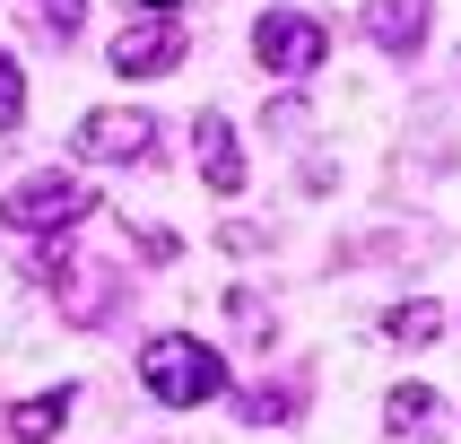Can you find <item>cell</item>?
Instances as JSON below:
<instances>
[{
  "mask_svg": "<svg viewBox=\"0 0 461 444\" xmlns=\"http://www.w3.org/2000/svg\"><path fill=\"white\" fill-rule=\"evenodd\" d=\"M140 384H149L166 410H201V401H218V392H227V358H218L209 340L166 331V340H149V349H140Z\"/></svg>",
  "mask_w": 461,
  "mask_h": 444,
  "instance_id": "6da1fadb",
  "label": "cell"
},
{
  "mask_svg": "<svg viewBox=\"0 0 461 444\" xmlns=\"http://www.w3.org/2000/svg\"><path fill=\"white\" fill-rule=\"evenodd\" d=\"M96 209V192L78 175H61V166H44V175H26L9 201H0V227L9 235H61V227H78Z\"/></svg>",
  "mask_w": 461,
  "mask_h": 444,
  "instance_id": "7a4b0ae2",
  "label": "cell"
},
{
  "mask_svg": "<svg viewBox=\"0 0 461 444\" xmlns=\"http://www.w3.org/2000/svg\"><path fill=\"white\" fill-rule=\"evenodd\" d=\"M253 52H261L270 78H313L322 61H331V35H322V18H305V9H261Z\"/></svg>",
  "mask_w": 461,
  "mask_h": 444,
  "instance_id": "3957f363",
  "label": "cell"
},
{
  "mask_svg": "<svg viewBox=\"0 0 461 444\" xmlns=\"http://www.w3.org/2000/svg\"><path fill=\"white\" fill-rule=\"evenodd\" d=\"M104 61H113L122 78H166V70L183 61V18H149V9H140V18H122V35H113V52H104Z\"/></svg>",
  "mask_w": 461,
  "mask_h": 444,
  "instance_id": "277c9868",
  "label": "cell"
},
{
  "mask_svg": "<svg viewBox=\"0 0 461 444\" xmlns=\"http://www.w3.org/2000/svg\"><path fill=\"white\" fill-rule=\"evenodd\" d=\"M70 149L87 157V166H122V157H149L157 149V122H149V113H122V104H96V113L70 131Z\"/></svg>",
  "mask_w": 461,
  "mask_h": 444,
  "instance_id": "5b68a950",
  "label": "cell"
},
{
  "mask_svg": "<svg viewBox=\"0 0 461 444\" xmlns=\"http://www.w3.org/2000/svg\"><path fill=\"white\" fill-rule=\"evenodd\" d=\"M192 157H201V175H209L218 201L244 192V149H235V122H227V113H201V122H192Z\"/></svg>",
  "mask_w": 461,
  "mask_h": 444,
  "instance_id": "8992f818",
  "label": "cell"
},
{
  "mask_svg": "<svg viewBox=\"0 0 461 444\" xmlns=\"http://www.w3.org/2000/svg\"><path fill=\"white\" fill-rule=\"evenodd\" d=\"M427 26H436V0H366V35L392 52V61H410L427 44Z\"/></svg>",
  "mask_w": 461,
  "mask_h": 444,
  "instance_id": "52a82bcc",
  "label": "cell"
},
{
  "mask_svg": "<svg viewBox=\"0 0 461 444\" xmlns=\"http://www.w3.org/2000/svg\"><path fill=\"white\" fill-rule=\"evenodd\" d=\"M52 287H61V313H70L78 331H87V322H104V305H113V270H104V261H70Z\"/></svg>",
  "mask_w": 461,
  "mask_h": 444,
  "instance_id": "ba28073f",
  "label": "cell"
},
{
  "mask_svg": "<svg viewBox=\"0 0 461 444\" xmlns=\"http://www.w3.org/2000/svg\"><path fill=\"white\" fill-rule=\"evenodd\" d=\"M78 410V392L70 384H52V392H26L18 410H9V436L18 444H44V436H61V418Z\"/></svg>",
  "mask_w": 461,
  "mask_h": 444,
  "instance_id": "9c48e42d",
  "label": "cell"
},
{
  "mask_svg": "<svg viewBox=\"0 0 461 444\" xmlns=\"http://www.w3.org/2000/svg\"><path fill=\"white\" fill-rule=\"evenodd\" d=\"M436 331H444V305H436V296H410V305L384 313V340H401V349H427Z\"/></svg>",
  "mask_w": 461,
  "mask_h": 444,
  "instance_id": "30bf717a",
  "label": "cell"
},
{
  "mask_svg": "<svg viewBox=\"0 0 461 444\" xmlns=\"http://www.w3.org/2000/svg\"><path fill=\"white\" fill-rule=\"evenodd\" d=\"M26 122V70H18V52L0 44V140Z\"/></svg>",
  "mask_w": 461,
  "mask_h": 444,
  "instance_id": "8fae6325",
  "label": "cell"
},
{
  "mask_svg": "<svg viewBox=\"0 0 461 444\" xmlns=\"http://www.w3.org/2000/svg\"><path fill=\"white\" fill-rule=\"evenodd\" d=\"M444 410V401H436V392H427V384H401V392H392V427H401V436H410V427H427V418H436Z\"/></svg>",
  "mask_w": 461,
  "mask_h": 444,
  "instance_id": "7c38bea8",
  "label": "cell"
},
{
  "mask_svg": "<svg viewBox=\"0 0 461 444\" xmlns=\"http://www.w3.org/2000/svg\"><path fill=\"white\" fill-rule=\"evenodd\" d=\"M35 26H44L52 44H70L78 26H87V0H35Z\"/></svg>",
  "mask_w": 461,
  "mask_h": 444,
  "instance_id": "4fadbf2b",
  "label": "cell"
},
{
  "mask_svg": "<svg viewBox=\"0 0 461 444\" xmlns=\"http://www.w3.org/2000/svg\"><path fill=\"white\" fill-rule=\"evenodd\" d=\"M244 418H287V392H270V384L244 392Z\"/></svg>",
  "mask_w": 461,
  "mask_h": 444,
  "instance_id": "5bb4252c",
  "label": "cell"
},
{
  "mask_svg": "<svg viewBox=\"0 0 461 444\" xmlns=\"http://www.w3.org/2000/svg\"><path fill=\"white\" fill-rule=\"evenodd\" d=\"M131 9H149V18H175L183 0H131Z\"/></svg>",
  "mask_w": 461,
  "mask_h": 444,
  "instance_id": "9a60e30c",
  "label": "cell"
}]
</instances>
